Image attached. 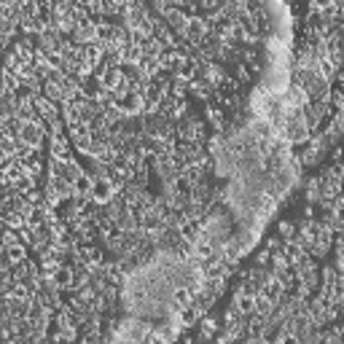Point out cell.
Here are the masks:
<instances>
[{
    "label": "cell",
    "mask_w": 344,
    "mask_h": 344,
    "mask_svg": "<svg viewBox=\"0 0 344 344\" xmlns=\"http://www.w3.org/2000/svg\"><path fill=\"white\" fill-rule=\"evenodd\" d=\"M312 3H314V8H331L333 0H312Z\"/></svg>",
    "instance_id": "5"
},
{
    "label": "cell",
    "mask_w": 344,
    "mask_h": 344,
    "mask_svg": "<svg viewBox=\"0 0 344 344\" xmlns=\"http://www.w3.org/2000/svg\"><path fill=\"white\" fill-rule=\"evenodd\" d=\"M113 191H116V186H113V183H110V180H105V178H100V180H94L92 196H94V202H100V205H105V202H110V199H113Z\"/></svg>",
    "instance_id": "1"
},
{
    "label": "cell",
    "mask_w": 344,
    "mask_h": 344,
    "mask_svg": "<svg viewBox=\"0 0 344 344\" xmlns=\"http://www.w3.org/2000/svg\"><path fill=\"white\" fill-rule=\"evenodd\" d=\"M172 301H175V307H180V309L188 307L191 304V291L188 288H175L172 291Z\"/></svg>",
    "instance_id": "3"
},
{
    "label": "cell",
    "mask_w": 344,
    "mask_h": 344,
    "mask_svg": "<svg viewBox=\"0 0 344 344\" xmlns=\"http://www.w3.org/2000/svg\"><path fill=\"white\" fill-rule=\"evenodd\" d=\"M73 194L75 196H92V188H94V180L86 178V172H81V175H75L73 180Z\"/></svg>",
    "instance_id": "2"
},
{
    "label": "cell",
    "mask_w": 344,
    "mask_h": 344,
    "mask_svg": "<svg viewBox=\"0 0 344 344\" xmlns=\"http://www.w3.org/2000/svg\"><path fill=\"white\" fill-rule=\"evenodd\" d=\"M253 309H255V296L242 293L240 299H237V312H253Z\"/></svg>",
    "instance_id": "4"
}]
</instances>
